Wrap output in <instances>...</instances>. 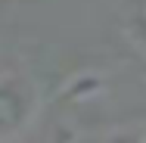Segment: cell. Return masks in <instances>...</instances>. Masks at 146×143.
<instances>
[{"mask_svg": "<svg viewBox=\"0 0 146 143\" xmlns=\"http://www.w3.org/2000/svg\"><path fill=\"white\" fill-rule=\"evenodd\" d=\"M37 112V87L28 75L0 78V140L25 131Z\"/></svg>", "mask_w": 146, "mask_h": 143, "instance_id": "6da1fadb", "label": "cell"}, {"mask_svg": "<svg viewBox=\"0 0 146 143\" xmlns=\"http://www.w3.org/2000/svg\"><path fill=\"white\" fill-rule=\"evenodd\" d=\"M109 137H118V140H143L146 143V124H140V128H124V131H112Z\"/></svg>", "mask_w": 146, "mask_h": 143, "instance_id": "7a4b0ae2", "label": "cell"}]
</instances>
